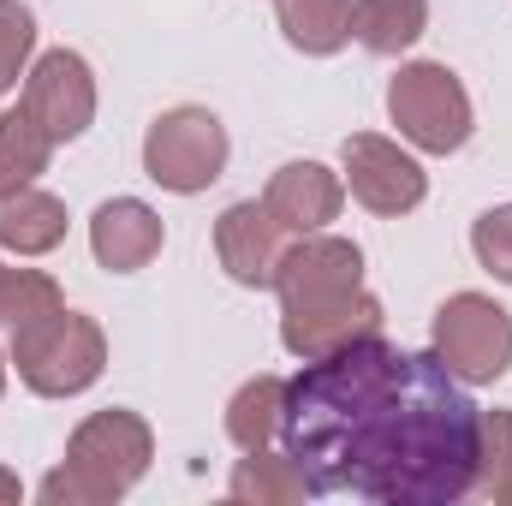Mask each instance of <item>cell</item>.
<instances>
[{
	"label": "cell",
	"mask_w": 512,
	"mask_h": 506,
	"mask_svg": "<svg viewBox=\"0 0 512 506\" xmlns=\"http://www.w3.org/2000/svg\"><path fill=\"white\" fill-rule=\"evenodd\" d=\"M477 423L483 405L435 352H399L370 334L286 381L280 447L310 495L453 506L477 495Z\"/></svg>",
	"instance_id": "cell-1"
},
{
	"label": "cell",
	"mask_w": 512,
	"mask_h": 506,
	"mask_svg": "<svg viewBox=\"0 0 512 506\" xmlns=\"http://www.w3.org/2000/svg\"><path fill=\"white\" fill-rule=\"evenodd\" d=\"M149 459H155L149 423L126 405H108V411H96V417H84L72 429L66 465L48 471L36 495L48 506H114L143 483Z\"/></svg>",
	"instance_id": "cell-2"
},
{
	"label": "cell",
	"mask_w": 512,
	"mask_h": 506,
	"mask_svg": "<svg viewBox=\"0 0 512 506\" xmlns=\"http://www.w3.org/2000/svg\"><path fill=\"white\" fill-rule=\"evenodd\" d=\"M6 340H12L18 381H24L30 393H42V399H72V393L96 387L102 370H108V334H102L90 316L66 310V304H60L54 316H42V322L6 334Z\"/></svg>",
	"instance_id": "cell-3"
},
{
	"label": "cell",
	"mask_w": 512,
	"mask_h": 506,
	"mask_svg": "<svg viewBox=\"0 0 512 506\" xmlns=\"http://www.w3.org/2000/svg\"><path fill=\"white\" fill-rule=\"evenodd\" d=\"M387 120L399 126V137L411 149H423V155L465 149L471 143V126H477L459 72L441 66V60H411V66L393 72V84H387Z\"/></svg>",
	"instance_id": "cell-4"
},
{
	"label": "cell",
	"mask_w": 512,
	"mask_h": 506,
	"mask_svg": "<svg viewBox=\"0 0 512 506\" xmlns=\"http://www.w3.org/2000/svg\"><path fill=\"white\" fill-rule=\"evenodd\" d=\"M227 126L209 108H167L155 126L143 131V173L173 191V197H197L227 173Z\"/></svg>",
	"instance_id": "cell-5"
},
{
	"label": "cell",
	"mask_w": 512,
	"mask_h": 506,
	"mask_svg": "<svg viewBox=\"0 0 512 506\" xmlns=\"http://www.w3.org/2000/svg\"><path fill=\"white\" fill-rule=\"evenodd\" d=\"M435 358L465 387L501 381L512 370V316L483 292H453L435 310Z\"/></svg>",
	"instance_id": "cell-6"
},
{
	"label": "cell",
	"mask_w": 512,
	"mask_h": 506,
	"mask_svg": "<svg viewBox=\"0 0 512 506\" xmlns=\"http://www.w3.org/2000/svg\"><path fill=\"white\" fill-rule=\"evenodd\" d=\"M18 108L54 137V149H60V143H78L84 131L96 126V72H90V60L72 54V48H48V54L24 72Z\"/></svg>",
	"instance_id": "cell-7"
},
{
	"label": "cell",
	"mask_w": 512,
	"mask_h": 506,
	"mask_svg": "<svg viewBox=\"0 0 512 506\" xmlns=\"http://www.w3.org/2000/svg\"><path fill=\"white\" fill-rule=\"evenodd\" d=\"M346 191L370 215H411L429 197V173L411 149H399L382 131H352L346 137Z\"/></svg>",
	"instance_id": "cell-8"
},
{
	"label": "cell",
	"mask_w": 512,
	"mask_h": 506,
	"mask_svg": "<svg viewBox=\"0 0 512 506\" xmlns=\"http://www.w3.org/2000/svg\"><path fill=\"white\" fill-rule=\"evenodd\" d=\"M382 334V298L370 286L358 292H340V298H322V304H292L280 310V346L292 358H328V352H346L358 340Z\"/></svg>",
	"instance_id": "cell-9"
},
{
	"label": "cell",
	"mask_w": 512,
	"mask_h": 506,
	"mask_svg": "<svg viewBox=\"0 0 512 506\" xmlns=\"http://www.w3.org/2000/svg\"><path fill=\"white\" fill-rule=\"evenodd\" d=\"M358 286H364V251L352 239H334V233H304L298 245H286L280 268H274L280 310L322 304V298H340V292H358Z\"/></svg>",
	"instance_id": "cell-10"
},
{
	"label": "cell",
	"mask_w": 512,
	"mask_h": 506,
	"mask_svg": "<svg viewBox=\"0 0 512 506\" xmlns=\"http://www.w3.org/2000/svg\"><path fill=\"white\" fill-rule=\"evenodd\" d=\"M286 227L256 203H233L221 221H215V256H221V268H227V280H239V286H274V268H280V256H286Z\"/></svg>",
	"instance_id": "cell-11"
},
{
	"label": "cell",
	"mask_w": 512,
	"mask_h": 506,
	"mask_svg": "<svg viewBox=\"0 0 512 506\" xmlns=\"http://www.w3.org/2000/svg\"><path fill=\"white\" fill-rule=\"evenodd\" d=\"M340 203H346V179H340L334 167H322V161H286V167H274V179H268V191H262V209H268L292 239L322 233V227L340 215Z\"/></svg>",
	"instance_id": "cell-12"
},
{
	"label": "cell",
	"mask_w": 512,
	"mask_h": 506,
	"mask_svg": "<svg viewBox=\"0 0 512 506\" xmlns=\"http://www.w3.org/2000/svg\"><path fill=\"white\" fill-rule=\"evenodd\" d=\"M161 215L149 209V203H137V197H114V203H102L96 215H90V251L96 262L108 268V274H137V268H149L155 256H161Z\"/></svg>",
	"instance_id": "cell-13"
},
{
	"label": "cell",
	"mask_w": 512,
	"mask_h": 506,
	"mask_svg": "<svg viewBox=\"0 0 512 506\" xmlns=\"http://www.w3.org/2000/svg\"><path fill=\"white\" fill-rule=\"evenodd\" d=\"M66 239V203L54 191H12L0 197V251L12 256H48L54 245Z\"/></svg>",
	"instance_id": "cell-14"
},
{
	"label": "cell",
	"mask_w": 512,
	"mask_h": 506,
	"mask_svg": "<svg viewBox=\"0 0 512 506\" xmlns=\"http://www.w3.org/2000/svg\"><path fill=\"white\" fill-rule=\"evenodd\" d=\"M274 18L280 36L310 60H328L352 42V0H274Z\"/></svg>",
	"instance_id": "cell-15"
},
{
	"label": "cell",
	"mask_w": 512,
	"mask_h": 506,
	"mask_svg": "<svg viewBox=\"0 0 512 506\" xmlns=\"http://www.w3.org/2000/svg\"><path fill=\"white\" fill-rule=\"evenodd\" d=\"M227 495L245 506H298L310 495V483H304V471L292 465V453L280 447H256L245 453L239 465H233V477H227Z\"/></svg>",
	"instance_id": "cell-16"
},
{
	"label": "cell",
	"mask_w": 512,
	"mask_h": 506,
	"mask_svg": "<svg viewBox=\"0 0 512 506\" xmlns=\"http://www.w3.org/2000/svg\"><path fill=\"white\" fill-rule=\"evenodd\" d=\"M280 411H286V381L280 376H251L227 399V441L239 453L274 447L280 441Z\"/></svg>",
	"instance_id": "cell-17"
},
{
	"label": "cell",
	"mask_w": 512,
	"mask_h": 506,
	"mask_svg": "<svg viewBox=\"0 0 512 506\" xmlns=\"http://www.w3.org/2000/svg\"><path fill=\"white\" fill-rule=\"evenodd\" d=\"M429 30V0H352V36L370 54H405Z\"/></svg>",
	"instance_id": "cell-18"
},
{
	"label": "cell",
	"mask_w": 512,
	"mask_h": 506,
	"mask_svg": "<svg viewBox=\"0 0 512 506\" xmlns=\"http://www.w3.org/2000/svg\"><path fill=\"white\" fill-rule=\"evenodd\" d=\"M48 155H54V137L36 126L24 108L0 114V197L36 185V173H48Z\"/></svg>",
	"instance_id": "cell-19"
},
{
	"label": "cell",
	"mask_w": 512,
	"mask_h": 506,
	"mask_svg": "<svg viewBox=\"0 0 512 506\" xmlns=\"http://www.w3.org/2000/svg\"><path fill=\"white\" fill-rule=\"evenodd\" d=\"M60 304H66V298H60V286H54L42 268H6V292H0V328H6V334H18V328L54 316Z\"/></svg>",
	"instance_id": "cell-20"
},
{
	"label": "cell",
	"mask_w": 512,
	"mask_h": 506,
	"mask_svg": "<svg viewBox=\"0 0 512 506\" xmlns=\"http://www.w3.org/2000/svg\"><path fill=\"white\" fill-rule=\"evenodd\" d=\"M30 54H36V18H30V6L24 0H0V96L18 90Z\"/></svg>",
	"instance_id": "cell-21"
},
{
	"label": "cell",
	"mask_w": 512,
	"mask_h": 506,
	"mask_svg": "<svg viewBox=\"0 0 512 506\" xmlns=\"http://www.w3.org/2000/svg\"><path fill=\"white\" fill-rule=\"evenodd\" d=\"M512 471V411H483L477 423V495H495Z\"/></svg>",
	"instance_id": "cell-22"
},
{
	"label": "cell",
	"mask_w": 512,
	"mask_h": 506,
	"mask_svg": "<svg viewBox=\"0 0 512 506\" xmlns=\"http://www.w3.org/2000/svg\"><path fill=\"white\" fill-rule=\"evenodd\" d=\"M471 251H477V262H483L495 280H507L512 286V203L477 215V227H471Z\"/></svg>",
	"instance_id": "cell-23"
},
{
	"label": "cell",
	"mask_w": 512,
	"mask_h": 506,
	"mask_svg": "<svg viewBox=\"0 0 512 506\" xmlns=\"http://www.w3.org/2000/svg\"><path fill=\"white\" fill-rule=\"evenodd\" d=\"M18 495H24V489H18V477H12V471H0V506L18 501Z\"/></svg>",
	"instance_id": "cell-24"
},
{
	"label": "cell",
	"mask_w": 512,
	"mask_h": 506,
	"mask_svg": "<svg viewBox=\"0 0 512 506\" xmlns=\"http://www.w3.org/2000/svg\"><path fill=\"white\" fill-rule=\"evenodd\" d=\"M495 506H512V471L501 477V483H495Z\"/></svg>",
	"instance_id": "cell-25"
},
{
	"label": "cell",
	"mask_w": 512,
	"mask_h": 506,
	"mask_svg": "<svg viewBox=\"0 0 512 506\" xmlns=\"http://www.w3.org/2000/svg\"><path fill=\"white\" fill-rule=\"evenodd\" d=\"M0 393H6V358H0Z\"/></svg>",
	"instance_id": "cell-26"
},
{
	"label": "cell",
	"mask_w": 512,
	"mask_h": 506,
	"mask_svg": "<svg viewBox=\"0 0 512 506\" xmlns=\"http://www.w3.org/2000/svg\"><path fill=\"white\" fill-rule=\"evenodd\" d=\"M0 292H6V262H0Z\"/></svg>",
	"instance_id": "cell-27"
}]
</instances>
